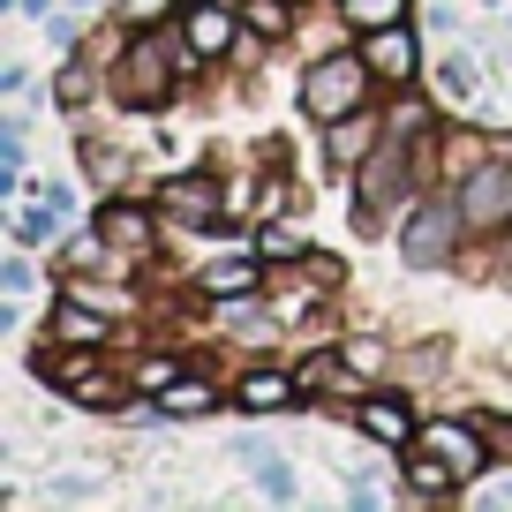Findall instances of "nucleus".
Listing matches in <instances>:
<instances>
[{"label": "nucleus", "instance_id": "nucleus-24", "mask_svg": "<svg viewBox=\"0 0 512 512\" xmlns=\"http://www.w3.org/2000/svg\"><path fill=\"white\" fill-rule=\"evenodd\" d=\"M272 452H279V445H272V437H264V430H241V437H234V460H241V467L272 460Z\"/></svg>", "mask_w": 512, "mask_h": 512}, {"label": "nucleus", "instance_id": "nucleus-3", "mask_svg": "<svg viewBox=\"0 0 512 512\" xmlns=\"http://www.w3.org/2000/svg\"><path fill=\"white\" fill-rule=\"evenodd\" d=\"M174 46H166V31H144L121 46V68H113V91L128 98V106H166V91H174Z\"/></svg>", "mask_w": 512, "mask_h": 512}, {"label": "nucleus", "instance_id": "nucleus-5", "mask_svg": "<svg viewBox=\"0 0 512 512\" xmlns=\"http://www.w3.org/2000/svg\"><path fill=\"white\" fill-rule=\"evenodd\" d=\"M159 219H166V234H211V226H219V189H211L204 174L166 181L159 189Z\"/></svg>", "mask_w": 512, "mask_h": 512}, {"label": "nucleus", "instance_id": "nucleus-12", "mask_svg": "<svg viewBox=\"0 0 512 512\" xmlns=\"http://www.w3.org/2000/svg\"><path fill=\"white\" fill-rule=\"evenodd\" d=\"M98 234H106L113 249L136 256V249H151V234H159V226H151V211H136V204H106V211H98Z\"/></svg>", "mask_w": 512, "mask_h": 512}, {"label": "nucleus", "instance_id": "nucleus-11", "mask_svg": "<svg viewBox=\"0 0 512 512\" xmlns=\"http://www.w3.org/2000/svg\"><path fill=\"white\" fill-rule=\"evenodd\" d=\"M106 332H113V317H106V309H91V302H76V294L53 309V339H76V347H106Z\"/></svg>", "mask_w": 512, "mask_h": 512}, {"label": "nucleus", "instance_id": "nucleus-20", "mask_svg": "<svg viewBox=\"0 0 512 512\" xmlns=\"http://www.w3.org/2000/svg\"><path fill=\"white\" fill-rule=\"evenodd\" d=\"M354 31H384V23H407V0H339Z\"/></svg>", "mask_w": 512, "mask_h": 512}, {"label": "nucleus", "instance_id": "nucleus-26", "mask_svg": "<svg viewBox=\"0 0 512 512\" xmlns=\"http://www.w3.org/2000/svg\"><path fill=\"white\" fill-rule=\"evenodd\" d=\"M83 166H91V181H121V159L106 144H83Z\"/></svg>", "mask_w": 512, "mask_h": 512}, {"label": "nucleus", "instance_id": "nucleus-22", "mask_svg": "<svg viewBox=\"0 0 512 512\" xmlns=\"http://www.w3.org/2000/svg\"><path fill=\"white\" fill-rule=\"evenodd\" d=\"M68 294H76V302H91V309H106V317H128V294L106 287V279H76Z\"/></svg>", "mask_w": 512, "mask_h": 512}, {"label": "nucleus", "instance_id": "nucleus-28", "mask_svg": "<svg viewBox=\"0 0 512 512\" xmlns=\"http://www.w3.org/2000/svg\"><path fill=\"white\" fill-rule=\"evenodd\" d=\"M0 287H8V294H31V256H8V264H0Z\"/></svg>", "mask_w": 512, "mask_h": 512}, {"label": "nucleus", "instance_id": "nucleus-21", "mask_svg": "<svg viewBox=\"0 0 512 512\" xmlns=\"http://www.w3.org/2000/svg\"><path fill=\"white\" fill-rule=\"evenodd\" d=\"M91 83H98V61H91V53H83V61H68V68H61V83H53V98H61V106H83V98H91Z\"/></svg>", "mask_w": 512, "mask_h": 512}, {"label": "nucleus", "instance_id": "nucleus-17", "mask_svg": "<svg viewBox=\"0 0 512 512\" xmlns=\"http://www.w3.org/2000/svg\"><path fill=\"white\" fill-rule=\"evenodd\" d=\"M53 241H61V211H53L46 196H38V204H23V211H16V249H53Z\"/></svg>", "mask_w": 512, "mask_h": 512}, {"label": "nucleus", "instance_id": "nucleus-15", "mask_svg": "<svg viewBox=\"0 0 512 512\" xmlns=\"http://www.w3.org/2000/svg\"><path fill=\"white\" fill-rule=\"evenodd\" d=\"M159 407H166V422H196V415H211V407H219V392H211L204 377H174L159 392Z\"/></svg>", "mask_w": 512, "mask_h": 512}, {"label": "nucleus", "instance_id": "nucleus-10", "mask_svg": "<svg viewBox=\"0 0 512 512\" xmlns=\"http://www.w3.org/2000/svg\"><path fill=\"white\" fill-rule=\"evenodd\" d=\"M181 31H189V46L196 53H204V61H211V53H234V16H226V8H219V0H196V8H181Z\"/></svg>", "mask_w": 512, "mask_h": 512}, {"label": "nucleus", "instance_id": "nucleus-32", "mask_svg": "<svg viewBox=\"0 0 512 512\" xmlns=\"http://www.w3.org/2000/svg\"><path fill=\"white\" fill-rule=\"evenodd\" d=\"M16 8L23 16H53V0H16Z\"/></svg>", "mask_w": 512, "mask_h": 512}, {"label": "nucleus", "instance_id": "nucleus-8", "mask_svg": "<svg viewBox=\"0 0 512 512\" xmlns=\"http://www.w3.org/2000/svg\"><path fill=\"white\" fill-rule=\"evenodd\" d=\"M362 61L377 68L384 83H407V76H415V38H407V23H384V31H369Z\"/></svg>", "mask_w": 512, "mask_h": 512}, {"label": "nucleus", "instance_id": "nucleus-4", "mask_svg": "<svg viewBox=\"0 0 512 512\" xmlns=\"http://www.w3.org/2000/svg\"><path fill=\"white\" fill-rule=\"evenodd\" d=\"M460 219L475 234H497L512 219V159H482L460 174Z\"/></svg>", "mask_w": 512, "mask_h": 512}, {"label": "nucleus", "instance_id": "nucleus-23", "mask_svg": "<svg viewBox=\"0 0 512 512\" xmlns=\"http://www.w3.org/2000/svg\"><path fill=\"white\" fill-rule=\"evenodd\" d=\"M437 83H445L452 98H467L475 91V61H467V53H445V61H437Z\"/></svg>", "mask_w": 512, "mask_h": 512}, {"label": "nucleus", "instance_id": "nucleus-9", "mask_svg": "<svg viewBox=\"0 0 512 512\" xmlns=\"http://www.w3.org/2000/svg\"><path fill=\"white\" fill-rule=\"evenodd\" d=\"M369 151H377V121H369L362 106H354V113H339V121L324 128V159H332V166H362Z\"/></svg>", "mask_w": 512, "mask_h": 512}, {"label": "nucleus", "instance_id": "nucleus-31", "mask_svg": "<svg viewBox=\"0 0 512 512\" xmlns=\"http://www.w3.org/2000/svg\"><path fill=\"white\" fill-rule=\"evenodd\" d=\"M482 497H490V505H512V482H490Z\"/></svg>", "mask_w": 512, "mask_h": 512}, {"label": "nucleus", "instance_id": "nucleus-13", "mask_svg": "<svg viewBox=\"0 0 512 512\" xmlns=\"http://www.w3.org/2000/svg\"><path fill=\"white\" fill-rule=\"evenodd\" d=\"M196 294H211V302H234V294H256V264H249V256H226V264H204V272H196Z\"/></svg>", "mask_w": 512, "mask_h": 512}, {"label": "nucleus", "instance_id": "nucleus-1", "mask_svg": "<svg viewBox=\"0 0 512 512\" xmlns=\"http://www.w3.org/2000/svg\"><path fill=\"white\" fill-rule=\"evenodd\" d=\"M369 76H377V68H369L362 53H324V61L302 76V113H309L317 128H332L339 113H354V106H362Z\"/></svg>", "mask_w": 512, "mask_h": 512}, {"label": "nucleus", "instance_id": "nucleus-30", "mask_svg": "<svg viewBox=\"0 0 512 512\" xmlns=\"http://www.w3.org/2000/svg\"><path fill=\"white\" fill-rule=\"evenodd\" d=\"M38 196H46V204L61 211V219H68V211H76V189H68V181H38Z\"/></svg>", "mask_w": 512, "mask_h": 512}, {"label": "nucleus", "instance_id": "nucleus-14", "mask_svg": "<svg viewBox=\"0 0 512 512\" xmlns=\"http://www.w3.org/2000/svg\"><path fill=\"white\" fill-rule=\"evenodd\" d=\"M407 490H415V497H430V505H437V497H452V490H460V475H452V467L437 460V452L407 445Z\"/></svg>", "mask_w": 512, "mask_h": 512}, {"label": "nucleus", "instance_id": "nucleus-18", "mask_svg": "<svg viewBox=\"0 0 512 512\" xmlns=\"http://www.w3.org/2000/svg\"><path fill=\"white\" fill-rule=\"evenodd\" d=\"M256 490L272 497V505H294V497H302V475H294V460H287V452L256 460Z\"/></svg>", "mask_w": 512, "mask_h": 512}, {"label": "nucleus", "instance_id": "nucleus-33", "mask_svg": "<svg viewBox=\"0 0 512 512\" xmlns=\"http://www.w3.org/2000/svg\"><path fill=\"white\" fill-rule=\"evenodd\" d=\"M497 256H505V272H512V219H505V241H497Z\"/></svg>", "mask_w": 512, "mask_h": 512}, {"label": "nucleus", "instance_id": "nucleus-6", "mask_svg": "<svg viewBox=\"0 0 512 512\" xmlns=\"http://www.w3.org/2000/svg\"><path fill=\"white\" fill-rule=\"evenodd\" d=\"M422 452H437V460L452 467V475H482V430H467L460 415H437V422H422V437H415Z\"/></svg>", "mask_w": 512, "mask_h": 512}, {"label": "nucleus", "instance_id": "nucleus-29", "mask_svg": "<svg viewBox=\"0 0 512 512\" xmlns=\"http://www.w3.org/2000/svg\"><path fill=\"white\" fill-rule=\"evenodd\" d=\"M136 377H144V384H151V392H166V384H174V377H181V362H174V354H159V362H144V369H136Z\"/></svg>", "mask_w": 512, "mask_h": 512}, {"label": "nucleus", "instance_id": "nucleus-16", "mask_svg": "<svg viewBox=\"0 0 512 512\" xmlns=\"http://www.w3.org/2000/svg\"><path fill=\"white\" fill-rule=\"evenodd\" d=\"M294 392H302V377H279V369H256V377H241V407H249V415H272V407H287Z\"/></svg>", "mask_w": 512, "mask_h": 512}, {"label": "nucleus", "instance_id": "nucleus-7", "mask_svg": "<svg viewBox=\"0 0 512 512\" xmlns=\"http://www.w3.org/2000/svg\"><path fill=\"white\" fill-rule=\"evenodd\" d=\"M362 437H377V445H392V452H407L415 445V415H407V400H392V392H377V400H362Z\"/></svg>", "mask_w": 512, "mask_h": 512}, {"label": "nucleus", "instance_id": "nucleus-25", "mask_svg": "<svg viewBox=\"0 0 512 512\" xmlns=\"http://www.w3.org/2000/svg\"><path fill=\"white\" fill-rule=\"evenodd\" d=\"M339 354H347V369H354V377H369V369L384 362V347H377V339H347Z\"/></svg>", "mask_w": 512, "mask_h": 512}, {"label": "nucleus", "instance_id": "nucleus-27", "mask_svg": "<svg viewBox=\"0 0 512 512\" xmlns=\"http://www.w3.org/2000/svg\"><path fill=\"white\" fill-rule=\"evenodd\" d=\"M264 256H309V241L294 234V226H272V234H264Z\"/></svg>", "mask_w": 512, "mask_h": 512}, {"label": "nucleus", "instance_id": "nucleus-19", "mask_svg": "<svg viewBox=\"0 0 512 512\" xmlns=\"http://www.w3.org/2000/svg\"><path fill=\"white\" fill-rule=\"evenodd\" d=\"M241 23H249L256 38H287V23H294V0H241Z\"/></svg>", "mask_w": 512, "mask_h": 512}, {"label": "nucleus", "instance_id": "nucleus-2", "mask_svg": "<svg viewBox=\"0 0 512 512\" xmlns=\"http://www.w3.org/2000/svg\"><path fill=\"white\" fill-rule=\"evenodd\" d=\"M460 196H422L415 211L400 219V264L407 272H437V264H452V241H460Z\"/></svg>", "mask_w": 512, "mask_h": 512}]
</instances>
